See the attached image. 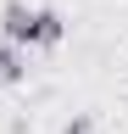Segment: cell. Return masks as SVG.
Returning a JSON list of instances; mask_svg holds the SVG:
<instances>
[{
  "instance_id": "1",
  "label": "cell",
  "mask_w": 128,
  "mask_h": 134,
  "mask_svg": "<svg viewBox=\"0 0 128 134\" xmlns=\"http://www.w3.org/2000/svg\"><path fill=\"white\" fill-rule=\"evenodd\" d=\"M0 34H6V45H34V11L22 6V0H6L0 6Z\"/></svg>"
},
{
  "instance_id": "2",
  "label": "cell",
  "mask_w": 128,
  "mask_h": 134,
  "mask_svg": "<svg viewBox=\"0 0 128 134\" xmlns=\"http://www.w3.org/2000/svg\"><path fill=\"white\" fill-rule=\"evenodd\" d=\"M61 34H67L61 11H50V6H45V11H34V45H45V50H50V45H61Z\"/></svg>"
},
{
  "instance_id": "3",
  "label": "cell",
  "mask_w": 128,
  "mask_h": 134,
  "mask_svg": "<svg viewBox=\"0 0 128 134\" xmlns=\"http://www.w3.org/2000/svg\"><path fill=\"white\" fill-rule=\"evenodd\" d=\"M22 78H28V62H22V50L0 39V84H22Z\"/></svg>"
},
{
  "instance_id": "4",
  "label": "cell",
  "mask_w": 128,
  "mask_h": 134,
  "mask_svg": "<svg viewBox=\"0 0 128 134\" xmlns=\"http://www.w3.org/2000/svg\"><path fill=\"white\" fill-rule=\"evenodd\" d=\"M89 129H95V117H72V123L61 129V134H89Z\"/></svg>"
}]
</instances>
